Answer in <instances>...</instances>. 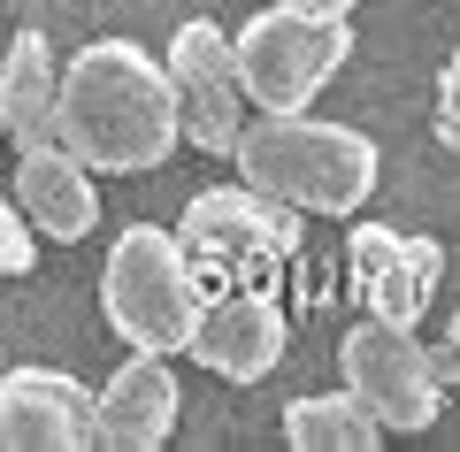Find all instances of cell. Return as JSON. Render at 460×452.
Returning <instances> with one entry per match:
<instances>
[{"mask_svg": "<svg viewBox=\"0 0 460 452\" xmlns=\"http://www.w3.org/2000/svg\"><path fill=\"white\" fill-rule=\"evenodd\" d=\"M177 138L184 130H177L169 69L138 39H93L62 69V146L84 169H108V177L162 169Z\"/></svg>", "mask_w": 460, "mask_h": 452, "instance_id": "obj_1", "label": "cell"}, {"mask_svg": "<svg viewBox=\"0 0 460 452\" xmlns=\"http://www.w3.org/2000/svg\"><path fill=\"white\" fill-rule=\"evenodd\" d=\"M230 162H238V177H246L253 192L284 199V208H299V215H353L384 177L368 130L323 123V115H307V108H292V115L261 108V123H238Z\"/></svg>", "mask_w": 460, "mask_h": 452, "instance_id": "obj_2", "label": "cell"}, {"mask_svg": "<svg viewBox=\"0 0 460 452\" xmlns=\"http://www.w3.org/2000/svg\"><path fill=\"white\" fill-rule=\"evenodd\" d=\"M199 261L184 253L177 230L162 223H131L123 238L108 245V269H100V315L123 345L138 353H177L192 338V315H199Z\"/></svg>", "mask_w": 460, "mask_h": 452, "instance_id": "obj_3", "label": "cell"}, {"mask_svg": "<svg viewBox=\"0 0 460 452\" xmlns=\"http://www.w3.org/2000/svg\"><path fill=\"white\" fill-rule=\"evenodd\" d=\"M230 54H238L246 100H261L269 115H292V108H307V100L345 69L353 23L345 16H314V8H292V0H269L261 16H246V31L230 39Z\"/></svg>", "mask_w": 460, "mask_h": 452, "instance_id": "obj_4", "label": "cell"}, {"mask_svg": "<svg viewBox=\"0 0 460 452\" xmlns=\"http://www.w3.org/2000/svg\"><path fill=\"white\" fill-rule=\"evenodd\" d=\"M338 368H345V391H353L384 430H429L438 406H445L429 345L414 338V323H392V315H368V323L345 330Z\"/></svg>", "mask_w": 460, "mask_h": 452, "instance_id": "obj_5", "label": "cell"}, {"mask_svg": "<svg viewBox=\"0 0 460 452\" xmlns=\"http://www.w3.org/2000/svg\"><path fill=\"white\" fill-rule=\"evenodd\" d=\"M177 238L192 261H215V269H277V261L299 253V208L253 192L246 177L208 184V192H192Z\"/></svg>", "mask_w": 460, "mask_h": 452, "instance_id": "obj_6", "label": "cell"}, {"mask_svg": "<svg viewBox=\"0 0 460 452\" xmlns=\"http://www.w3.org/2000/svg\"><path fill=\"white\" fill-rule=\"evenodd\" d=\"M169 93H177V130L192 146H208V154H230V138H238V123H246V84H238V54H230V39L215 31V23H184L177 39H169Z\"/></svg>", "mask_w": 460, "mask_h": 452, "instance_id": "obj_7", "label": "cell"}, {"mask_svg": "<svg viewBox=\"0 0 460 452\" xmlns=\"http://www.w3.org/2000/svg\"><path fill=\"white\" fill-rule=\"evenodd\" d=\"M284 345H292V323L269 291H223V299H199L184 353L223 384H261L284 360Z\"/></svg>", "mask_w": 460, "mask_h": 452, "instance_id": "obj_8", "label": "cell"}, {"mask_svg": "<svg viewBox=\"0 0 460 452\" xmlns=\"http://www.w3.org/2000/svg\"><path fill=\"white\" fill-rule=\"evenodd\" d=\"M0 445L84 452L93 445V391L62 368H8L0 376Z\"/></svg>", "mask_w": 460, "mask_h": 452, "instance_id": "obj_9", "label": "cell"}, {"mask_svg": "<svg viewBox=\"0 0 460 452\" xmlns=\"http://www.w3.org/2000/svg\"><path fill=\"white\" fill-rule=\"evenodd\" d=\"M345 261H353V284H361L368 315H392V323H422L429 291H438V276H445V245L438 238H407V230H384V223L353 230Z\"/></svg>", "mask_w": 460, "mask_h": 452, "instance_id": "obj_10", "label": "cell"}, {"mask_svg": "<svg viewBox=\"0 0 460 452\" xmlns=\"http://www.w3.org/2000/svg\"><path fill=\"white\" fill-rule=\"evenodd\" d=\"M177 430V376H169V353H138L108 376V391L93 399V445L115 452H154Z\"/></svg>", "mask_w": 460, "mask_h": 452, "instance_id": "obj_11", "label": "cell"}, {"mask_svg": "<svg viewBox=\"0 0 460 452\" xmlns=\"http://www.w3.org/2000/svg\"><path fill=\"white\" fill-rule=\"evenodd\" d=\"M8 192H16L23 223H31L39 238H54V245H77L84 230L100 223V192H93V169H84L77 154H69V146H31Z\"/></svg>", "mask_w": 460, "mask_h": 452, "instance_id": "obj_12", "label": "cell"}, {"mask_svg": "<svg viewBox=\"0 0 460 452\" xmlns=\"http://www.w3.org/2000/svg\"><path fill=\"white\" fill-rule=\"evenodd\" d=\"M0 130L31 154V146H62V62H54L47 31H16L8 62H0Z\"/></svg>", "mask_w": 460, "mask_h": 452, "instance_id": "obj_13", "label": "cell"}, {"mask_svg": "<svg viewBox=\"0 0 460 452\" xmlns=\"http://www.w3.org/2000/svg\"><path fill=\"white\" fill-rule=\"evenodd\" d=\"M376 437H384V421L353 391H314V399L284 406V445H299V452H368Z\"/></svg>", "mask_w": 460, "mask_h": 452, "instance_id": "obj_14", "label": "cell"}, {"mask_svg": "<svg viewBox=\"0 0 460 452\" xmlns=\"http://www.w3.org/2000/svg\"><path fill=\"white\" fill-rule=\"evenodd\" d=\"M31 261H39V238H31V223H23L16 192H0V276H23Z\"/></svg>", "mask_w": 460, "mask_h": 452, "instance_id": "obj_15", "label": "cell"}, {"mask_svg": "<svg viewBox=\"0 0 460 452\" xmlns=\"http://www.w3.org/2000/svg\"><path fill=\"white\" fill-rule=\"evenodd\" d=\"M438 138L460 154V47H453V62H445V77H438Z\"/></svg>", "mask_w": 460, "mask_h": 452, "instance_id": "obj_16", "label": "cell"}, {"mask_svg": "<svg viewBox=\"0 0 460 452\" xmlns=\"http://www.w3.org/2000/svg\"><path fill=\"white\" fill-rule=\"evenodd\" d=\"M429 360H438V384L460 391V315L445 323V338H438V353H429Z\"/></svg>", "mask_w": 460, "mask_h": 452, "instance_id": "obj_17", "label": "cell"}, {"mask_svg": "<svg viewBox=\"0 0 460 452\" xmlns=\"http://www.w3.org/2000/svg\"><path fill=\"white\" fill-rule=\"evenodd\" d=\"M292 8H314V16H345L353 0H292Z\"/></svg>", "mask_w": 460, "mask_h": 452, "instance_id": "obj_18", "label": "cell"}]
</instances>
